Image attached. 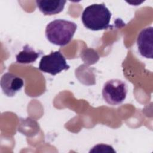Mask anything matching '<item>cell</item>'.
<instances>
[{"mask_svg": "<svg viewBox=\"0 0 153 153\" xmlns=\"http://www.w3.org/2000/svg\"><path fill=\"white\" fill-rule=\"evenodd\" d=\"M111 16V13L104 4H94L84 9L81 20L85 27L96 31L109 28Z\"/></svg>", "mask_w": 153, "mask_h": 153, "instance_id": "6da1fadb", "label": "cell"}, {"mask_svg": "<svg viewBox=\"0 0 153 153\" xmlns=\"http://www.w3.org/2000/svg\"><path fill=\"white\" fill-rule=\"evenodd\" d=\"M76 28V24L73 22L56 19L47 25L45 36L51 43L59 46H65L72 40Z\"/></svg>", "mask_w": 153, "mask_h": 153, "instance_id": "7a4b0ae2", "label": "cell"}, {"mask_svg": "<svg viewBox=\"0 0 153 153\" xmlns=\"http://www.w3.org/2000/svg\"><path fill=\"white\" fill-rule=\"evenodd\" d=\"M127 85L119 79H111L106 81L102 89L105 101L111 105H118L126 99L127 94Z\"/></svg>", "mask_w": 153, "mask_h": 153, "instance_id": "3957f363", "label": "cell"}, {"mask_svg": "<svg viewBox=\"0 0 153 153\" xmlns=\"http://www.w3.org/2000/svg\"><path fill=\"white\" fill-rule=\"evenodd\" d=\"M69 68L66 59L59 51H52L50 54L43 56L39 64V69L43 72L56 75L63 70Z\"/></svg>", "mask_w": 153, "mask_h": 153, "instance_id": "277c9868", "label": "cell"}, {"mask_svg": "<svg viewBox=\"0 0 153 153\" xmlns=\"http://www.w3.org/2000/svg\"><path fill=\"white\" fill-rule=\"evenodd\" d=\"M140 54L148 59L153 57V27L150 26L142 29L137 39Z\"/></svg>", "mask_w": 153, "mask_h": 153, "instance_id": "5b68a950", "label": "cell"}, {"mask_svg": "<svg viewBox=\"0 0 153 153\" xmlns=\"http://www.w3.org/2000/svg\"><path fill=\"white\" fill-rule=\"evenodd\" d=\"M24 85L23 80L19 76L10 73H5L1 79V87L3 93L8 97L14 96Z\"/></svg>", "mask_w": 153, "mask_h": 153, "instance_id": "8992f818", "label": "cell"}, {"mask_svg": "<svg viewBox=\"0 0 153 153\" xmlns=\"http://www.w3.org/2000/svg\"><path fill=\"white\" fill-rule=\"evenodd\" d=\"M66 1L37 0L36 5L44 15H53L60 13L64 8Z\"/></svg>", "mask_w": 153, "mask_h": 153, "instance_id": "52a82bcc", "label": "cell"}, {"mask_svg": "<svg viewBox=\"0 0 153 153\" xmlns=\"http://www.w3.org/2000/svg\"><path fill=\"white\" fill-rule=\"evenodd\" d=\"M42 54V51H36L33 47L26 44L16 55V62L22 64L31 63L35 62Z\"/></svg>", "mask_w": 153, "mask_h": 153, "instance_id": "ba28073f", "label": "cell"}, {"mask_svg": "<svg viewBox=\"0 0 153 153\" xmlns=\"http://www.w3.org/2000/svg\"><path fill=\"white\" fill-rule=\"evenodd\" d=\"M115 152V151L114 150L113 148L106 144H98L95 145L92 148L90 151V152Z\"/></svg>", "mask_w": 153, "mask_h": 153, "instance_id": "9c48e42d", "label": "cell"}]
</instances>
